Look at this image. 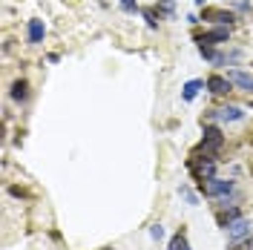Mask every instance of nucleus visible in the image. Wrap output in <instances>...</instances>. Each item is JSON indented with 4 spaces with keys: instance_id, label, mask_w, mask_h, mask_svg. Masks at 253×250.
Wrapping results in <instances>:
<instances>
[{
    "instance_id": "nucleus-3",
    "label": "nucleus",
    "mask_w": 253,
    "mask_h": 250,
    "mask_svg": "<svg viewBox=\"0 0 253 250\" xmlns=\"http://www.w3.org/2000/svg\"><path fill=\"white\" fill-rule=\"evenodd\" d=\"M221 144H224V135H221L219 126H205V138H202V147H205V153H213V150H221Z\"/></svg>"
},
{
    "instance_id": "nucleus-14",
    "label": "nucleus",
    "mask_w": 253,
    "mask_h": 250,
    "mask_svg": "<svg viewBox=\"0 0 253 250\" xmlns=\"http://www.w3.org/2000/svg\"><path fill=\"white\" fill-rule=\"evenodd\" d=\"M178 193L184 196V202H187L190 207H196V204H199V196H196V193H193V190H190L187 184H181V187H178Z\"/></svg>"
},
{
    "instance_id": "nucleus-8",
    "label": "nucleus",
    "mask_w": 253,
    "mask_h": 250,
    "mask_svg": "<svg viewBox=\"0 0 253 250\" xmlns=\"http://www.w3.org/2000/svg\"><path fill=\"white\" fill-rule=\"evenodd\" d=\"M207 89H210L213 95H227V92H233V83H230V78L210 75V78H207Z\"/></svg>"
},
{
    "instance_id": "nucleus-19",
    "label": "nucleus",
    "mask_w": 253,
    "mask_h": 250,
    "mask_svg": "<svg viewBox=\"0 0 253 250\" xmlns=\"http://www.w3.org/2000/svg\"><path fill=\"white\" fill-rule=\"evenodd\" d=\"M233 250H253V239H248L245 245H236V248H233Z\"/></svg>"
},
{
    "instance_id": "nucleus-13",
    "label": "nucleus",
    "mask_w": 253,
    "mask_h": 250,
    "mask_svg": "<svg viewBox=\"0 0 253 250\" xmlns=\"http://www.w3.org/2000/svg\"><path fill=\"white\" fill-rule=\"evenodd\" d=\"M170 250H190V242L184 233H175L173 239H170Z\"/></svg>"
},
{
    "instance_id": "nucleus-16",
    "label": "nucleus",
    "mask_w": 253,
    "mask_h": 250,
    "mask_svg": "<svg viewBox=\"0 0 253 250\" xmlns=\"http://www.w3.org/2000/svg\"><path fill=\"white\" fill-rule=\"evenodd\" d=\"M150 236H153L156 242H161V239H164V227H161V224H153V227H150Z\"/></svg>"
},
{
    "instance_id": "nucleus-11",
    "label": "nucleus",
    "mask_w": 253,
    "mask_h": 250,
    "mask_svg": "<svg viewBox=\"0 0 253 250\" xmlns=\"http://www.w3.org/2000/svg\"><path fill=\"white\" fill-rule=\"evenodd\" d=\"M202 86H207L205 81H187V83H184V92H181V98H184V101H193V98L199 95V89H202Z\"/></svg>"
},
{
    "instance_id": "nucleus-20",
    "label": "nucleus",
    "mask_w": 253,
    "mask_h": 250,
    "mask_svg": "<svg viewBox=\"0 0 253 250\" xmlns=\"http://www.w3.org/2000/svg\"><path fill=\"white\" fill-rule=\"evenodd\" d=\"M107 250H110V248H107Z\"/></svg>"
},
{
    "instance_id": "nucleus-17",
    "label": "nucleus",
    "mask_w": 253,
    "mask_h": 250,
    "mask_svg": "<svg viewBox=\"0 0 253 250\" xmlns=\"http://www.w3.org/2000/svg\"><path fill=\"white\" fill-rule=\"evenodd\" d=\"M158 9H161L164 15H173V3H170V0H161V3H158Z\"/></svg>"
},
{
    "instance_id": "nucleus-2",
    "label": "nucleus",
    "mask_w": 253,
    "mask_h": 250,
    "mask_svg": "<svg viewBox=\"0 0 253 250\" xmlns=\"http://www.w3.org/2000/svg\"><path fill=\"white\" fill-rule=\"evenodd\" d=\"M251 219H242L239 216L236 221H230L224 230H227V236H230V242H242V239H251Z\"/></svg>"
},
{
    "instance_id": "nucleus-6",
    "label": "nucleus",
    "mask_w": 253,
    "mask_h": 250,
    "mask_svg": "<svg viewBox=\"0 0 253 250\" xmlns=\"http://www.w3.org/2000/svg\"><path fill=\"white\" fill-rule=\"evenodd\" d=\"M227 38H230L227 29H210L205 35H199L196 41H199V46H219V43H227Z\"/></svg>"
},
{
    "instance_id": "nucleus-18",
    "label": "nucleus",
    "mask_w": 253,
    "mask_h": 250,
    "mask_svg": "<svg viewBox=\"0 0 253 250\" xmlns=\"http://www.w3.org/2000/svg\"><path fill=\"white\" fill-rule=\"evenodd\" d=\"M144 20H147V26H150V29H156V26H158V20H156L153 12H144Z\"/></svg>"
},
{
    "instance_id": "nucleus-12",
    "label": "nucleus",
    "mask_w": 253,
    "mask_h": 250,
    "mask_svg": "<svg viewBox=\"0 0 253 250\" xmlns=\"http://www.w3.org/2000/svg\"><path fill=\"white\" fill-rule=\"evenodd\" d=\"M12 98H15V101H26V98H29V83H26V81H15V83H12Z\"/></svg>"
},
{
    "instance_id": "nucleus-7",
    "label": "nucleus",
    "mask_w": 253,
    "mask_h": 250,
    "mask_svg": "<svg viewBox=\"0 0 253 250\" xmlns=\"http://www.w3.org/2000/svg\"><path fill=\"white\" fill-rule=\"evenodd\" d=\"M205 20H210V23H219V26H230L233 20H236V15L233 12H224V9H205Z\"/></svg>"
},
{
    "instance_id": "nucleus-1",
    "label": "nucleus",
    "mask_w": 253,
    "mask_h": 250,
    "mask_svg": "<svg viewBox=\"0 0 253 250\" xmlns=\"http://www.w3.org/2000/svg\"><path fill=\"white\" fill-rule=\"evenodd\" d=\"M202 187H205V193L210 199H224L227 202V196L236 190V184L233 181H224V178H207V181H202Z\"/></svg>"
},
{
    "instance_id": "nucleus-10",
    "label": "nucleus",
    "mask_w": 253,
    "mask_h": 250,
    "mask_svg": "<svg viewBox=\"0 0 253 250\" xmlns=\"http://www.w3.org/2000/svg\"><path fill=\"white\" fill-rule=\"evenodd\" d=\"M29 43H43V38H46V26H43V20H38V17H32L29 20Z\"/></svg>"
},
{
    "instance_id": "nucleus-5",
    "label": "nucleus",
    "mask_w": 253,
    "mask_h": 250,
    "mask_svg": "<svg viewBox=\"0 0 253 250\" xmlns=\"http://www.w3.org/2000/svg\"><path fill=\"white\" fill-rule=\"evenodd\" d=\"M227 78H230V83L239 86L242 92H248V95L253 92V75H251V72H245V69H230V72H227Z\"/></svg>"
},
{
    "instance_id": "nucleus-15",
    "label": "nucleus",
    "mask_w": 253,
    "mask_h": 250,
    "mask_svg": "<svg viewBox=\"0 0 253 250\" xmlns=\"http://www.w3.org/2000/svg\"><path fill=\"white\" fill-rule=\"evenodd\" d=\"M118 3H121V9L129 12V15H135V12H138V3H135V0H118Z\"/></svg>"
},
{
    "instance_id": "nucleus-9",
    "label": "nucleus",
    "mask_w": 253,
    "mask_h": 250,
    "mask_svg": "<svg viewBox=\"0 0 253 250\" xmlns=\"http://www.w3.org/2000/svg\"><path fill=\"white\" fill-rule=\"evenodd\" d=\"M210 118L213 121H242L245 118V110L242 107H224V110H213Z\"/></svg>"
},
{
    "instance_id": "nucleus-4",
    "label": "nucleus",
    "mask_w": 253,
    "mask_h": 250,
    "mask_svg": "<svg viewBox=\"0 0 253 250\" xmlns=\"http://www.w3.org/2000/svg\"><path fill=\"white\" fill-rule=\"evenodd\" d=\"M187 167L196 172V175H199V181L216 178V175H213V172H216V164H213L210 158H202V161H196V158H193V161H187Z\"/></svg>"
}]
</instances>
